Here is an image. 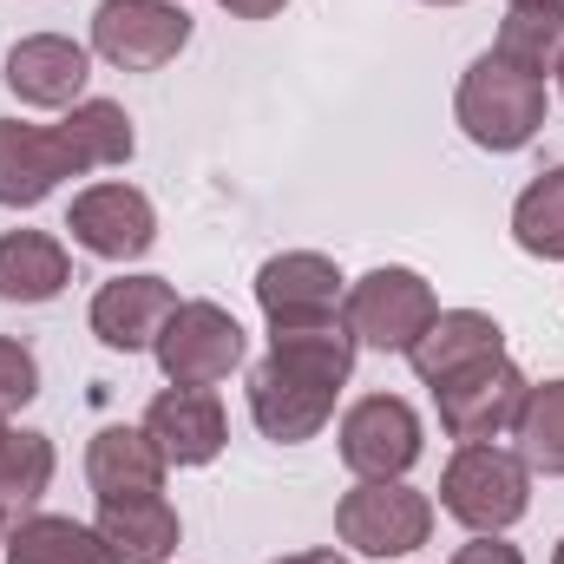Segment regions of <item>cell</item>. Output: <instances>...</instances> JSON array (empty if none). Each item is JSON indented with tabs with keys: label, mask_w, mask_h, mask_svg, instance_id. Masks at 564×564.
Segmentation results:
<instances>
[{
	"label": "cell",
	"mask_w": 564,
	"mask_h": 564,
	"mask_svg": "<svg viewBox=\"0 0 564 564\" xmlns=\"http://www.w3.org/2000/svg\"><path fill=\"white\" fill-rule=\"evenodd\" d=\"M558 86H564V59H558Z\"/></svg>",
	"instance_id": "cell-34"
},
{
	"label": "cell",
	"mask_w": 564,
	"mask_h": 564,
	"mask_svg": "<svg viewBox=\"0 0 564 564\" xmlns=\"http://www.w3.org/2000/svg\"><path fill=\"white\" fill-rule=\"evenodd\" d=\"M217 7H224L230 20H270V13L289 7V0H217Z\"/></svg>",
	"instance_id": "cell-28"
},
{
	"label": "cell",
	"mask_w": 564,
	"mask_h": 564,
	"mask_svg": "<svg viewBox=\"0 0 564 564\" xmlns=\"http://www.w3.org/2000/svg\"><path fill=\"white\" fill-rule=\"evenodd\" d=\"M276 564H348V558H341V552H328V545H322V552H289V558H276Z\"/></svg>",
	"instance_id": "cell-29"
},
{
	"label": "cell",
	"mask_w": 564,
	"mask_h": 564,
	"mask_svg": "<svg viewBox=\"0 0 564 564\" xmlns=\"http://www.w3.org/2000/svg\"><path fill=\"white\" fill-rule=\"evenodd\" d=\"M512 7H564V0H512Z\"/></svg>",
	"instance_id": "cell-31"
},
{
	"label": "cell",
	"mask_w": 564,
	"mask_h": 564,
	"mask_svg": "<svg viewBox=\"0 0 564 564\" xmlns=\"http://www.w3.org/2000/svg\"><path fill=\"white\" fill-rule=\"evenodd\" d=\"M86 479L99 499H132V492H164V453L151 446L144 426H99L86 446Z\"/></svg>",
	"instance_id": "cell-17"
},
{
	"label": "cell",
	"mask_w": 564,
	"mask_h": 564,
	"mask_svg": "<svg viewBox=\"0 0 564 564\" xmlns=\"http://www.w3.org/2000/svg\"><path fill=\"white\" fill-rule=\"evenodd\" d=\"M453 564H525V558H519V545H506L499 532H473V545H459Z\"/></svg>",
	"instance_id": "cell-27"
},
{
	"label": "cell",
	"mask_w": 564,
	"mask_h": 564,
	"mask_svg": "<svg viewBox=\"0 0 564 564\" xmlns=\"http://www.w3.org/2000/svg\"><path fill=\"white\" fill-rule=\"evenodd\" d=\"M171 388H217L243 368V322L217 302H177L151 341Z\"/></svg>",
	"instance_id": "cell-5"
},
{
	"label": "cell",
	"mask_w": 564,
	"mask_h": 564,
	"mask_svg": "<svg viewBox=\"0 0 564 564\" xmlns=\"http://www.w3.org/2000/svg\"><path fill=\"white\" fill-rule=\"evenodd\" d=\"M53 486V440L33 426H7L0 433V506L13 512V525L46 499Z\"/></svg>",
	"instance_id": "cell-22"
},
{
	"label": "cell",
	"mask_w": 564,
	"mask_h": 564,
	"mask_svg": "<svg viewBox=\"0 0 564 564\" xmlns=\"http://www.w3.org/2000/svg\"><path fill=\"white\" fill-rule=\"evenodd\" d=\"M453 119L479 151H525L545 132V79L519 73L499 53H479L453 93Z\"/></svg>",
	"instance_id": "cell-2"
},
{
	"label": "cell",
	"mask_w": 564,
	"mask_h": 564,
	"mask_svg": "<svg viewBox=\"0 0 564 564\" xmlns=\"http://www.w3.org/2000/svg\"><path fill=\"white\" fill-rule=\"evenodd\" d=\"M552 564H564V539H558V552H552Z\"/></svg>",
	"instance_id": "cell-32"
},
{
	"label": "cell",
	"mask_w": 564,
	"mask_h": 564,
	"mask_svg": "<svg viewBox=\"0 0 564 564\" xmlns=\"http://www.w3.org/2000/svg\"><path fill=\"white\" fill-rule=\"evenodd\" d=\"M171 308H177V289L164 276H112L93 295V335L106 348H119V355H139V348L158 341Z\"/></svg>",
	"instance_id": "cell-15"
},
{
	"label": "cell",
	"mask_w": 564,
	"mask_h": 564,
	"mask_svg": "<svg viewBox=\"0 0 564 564\" xmlns=\"http://www.w3.org/2000/svg\"><path fill=\"white\" fill-rule=\"evenodd\" d=\"M348 302L341 270L315 250H282L257 270V308L270 328H315V322H335Z\"/></svg>",
	"instance_id": "cell-10"
},
{
	"label": "cell",
	"mask_w": 564,
	"mask_h": 564,
	"mask_svg": "<svg viewBox=\"0 0 564 564\" xmlns=\"http://www.w3.org/2000/svg\"><path fill=\"white\" fill-rule=\"evenodd\" d=\"M440 506L466 525V532H506L525 519L532 506V466L492 440L479 446H459L440 473Z\"/></svg>",
	"instance_id": "cell-3"
},
{
	"label": "cell",
	"mask_w": 564,
	"mask_h": 564,
	"mask_svg": "<svg viewBox=\"0 0 564 564\" xmlns=\"http://www.w3.org/2000/svg\"><path fill=\"white\" fill-rule=\"evenodd\" d=\"M421 459V414L401 394H368L341 414V466L355 479H408Z\"/></svg>",
	"instance_id": "cell-9"
},
{
	"label": "cell",
	"mask_w": 564,
	"mask_h": 564,
	"mask_svg": "<svg viewBox=\"0 0 564 564\" xmlns=\"http://www.w3.org/2000/svg\"><path fill=\"white\" fill-rule=\"evenodd\" d=\"M191 46V13L177 0H99L93 53L119 73H158Z\"/></svg>",
	"instance_id": "cell-7"
},
{
	"label": "cell",
	"mask_w": 564,
	"mask_h": 564,
	"mask_svg": "<svg viewBox=\"0 0 564 564\" xmlns=\"http://www.w3.org/2000/svg\"><path fill=\"white\" fill-rule=\"evenodd\" d=\"M355 335L348 322L315 328H270V355L250 368V421L276 446H302L335 421V394L355 375Z\"/></svg>",
	"instance_id": "cell-1"
},
{
	"label": "cell",
	"mask_w": 564,
	"mask_h": 564,
	"mask_svg": "<svg viewBox=\"0 0 564 564\" xmlns=\"http://www.w3.org/2000/svg\"><path fill=\"white\" fill-rule=\"evenodd\" d=\"M0 433H7V414H0Z\"/></svg>",
	"instance_id": "cell-35"
},
{
	"label": "cell",
	"mask_w": 564,
	"mask_h": 564,
	"mask_svg": "<svg viewBox=\"0 0 564 564\" xmlns=\"http://www.w3.org/2000/svg\"><path fill=\"white\" fill-rule=\"evenodd\" d=\"M492 355H506V328L486 308H440L426 322V335L408 348V361H414V375L426 388L459 375V368H473V361H492Z\"/></svg>",
	"instance_id": "cell-16"
},
{
	"label": "cell",
	"mask_w": 564,
	"mask_h": 564,
	"mask_svg": "<svg viewBox=\"0 0 564 564\" xmlns=\"http://www.w3.org/2000/svg\"><path fill=\"white\" fill-rule=\"evenodd\" d=\"M59 144L73 151V164L79 171H112V164H126L139 139H132V119H126V106L119 99H79L59 126Z\"/></svg>",
	"instance_id": "cell-21"
},
{
	"label": "cell",
	"mask_w": 564,
	"mask_h": 564,
	"mask_svg": "<svg viewBox=\"0 0 564 564\" xmlns=\"http://www.w3.org/2000/svg\"><path fill=\"white\" fill-rule=\"evenodd\" d=\"M519 459L545 479H564V381H545V388H525V408H519Z\"/></svg>",
	"instance_id": "cell-25"
},
{
	"label": "cell",
	"mask_w": 564,
	"mask_h": 564,
	"mask_svg": "<svg viewBox=\"0 0 564 564\" xmlns=\"http://www.w3.org/2000/svg\"><path fill=\"white\" fill-rule=\"evenodd\" d=\"M433 315H440V302H433L426 276L421 270H401V263L368 270V276L348 289V302H341L348 335H355L361 348H381V355H408L426 335Z\"/></svg>",
	"instance_id": "cell-6"
},
{
	"label": "cell",
	"mask_w": 564,
	"mask_h": 564,
	"mask_svg": "<svg viewBox=\"0 0 564 564\" xmlns=\"http://www.w3.org/2000/svg\"><path fill=\"white\" fill-rule=\"evenodd\" d=\"M426 7H459V0H426Z\"/></svg>",
	"instance_id": "cell-33"
},
{
	"label": "cell",
	"mask_w": 564,
	"mask_h": 564,
	"mask_svg": "<svg viewBox=\"0 0 564 564\" xmlns=\"http://www.w3.org/2000/svg\"><path fill=\"white\" fill-rule=\"evenodd\" d=\"M33 394H40V361H33V348L0 335V414H20Z\"/></svg>",
	"instance_id": "cell-26"
},
{
	"label": "cell",
	"mask_w": 564,
	"mask_h": 564,
	"mask_svg": "<svg viewBox=\"0 0 564 564\" xmlns=\"http://www.w3.org/2000/svg\"><path fill=\"white\" fill-rule=\"evenodd\" d=\"M512 243L525 257H545V263H564V164L539 171L519 204H512Z\"/></svg>",
	"instance_id": "cell-24"
},
{
	"label": "cell",
	"mask_w": 564,
	"mask_h": 564,
	"mask_svg": "<svg viewBox=\"0 0 564 564\" xmlns=\"http://www.w3.org/2000/svg\"><path fill=\"white\" fill-rule=\"evenodd\" d=\"M492 53L512 59L519 73H532V79L558 73V59H564V7H512V13L499 20Z\"/></svg>",
	"instance_id": "cell-23"
},
{
	"label": "cell",
	"mask_w": 564,
	"mask_h": 564,
	"mask_svg": "<svg viewBox=\"0 0 564 564\" xmlns=\"http://www.w3.org/2000/svg\"><path fill=\"white\" fill-rule=\"evenodd\" d=\"M0 79H7V93H13L20 106H40V112H59V106H66V112H73L79 93H86V79H93V59H86V46L66 40V33H26V40L7 46Z\"/></svg>",
	"instance_id": "cell-12"
},
{
	"label": "cell",
	"mask_w": 564,
	"mask_h": 564,
	"mask_svg": "<svg viewBox=\"0 0 564 564\" xmlns=\"http://www.w3.org/2000/svg\"><path fill=\"white\" fill-rule=\"evenodd\" d=\"M0 564H119V552L99 539V525L59 519V512H26L7 532Z\"/></svg>",
	"instance_id": "cell-20"
},
{
	"label": "cell",
	"mask_w": 564,
	"mask_h": 564,
	"mask_svg": "<svg viewBox=\"0 0 564 564\" xmlns=\"http://www.w3.org/2000/svg\"><path fill=\"white\" fill-rule=\"evenodd\" d=\"M525 388H532V381H525L506 355H492V361H473V368L433 381V408H440V426H446L459 446H479V440H499L506 426L519 421Z\"/></svg>",
	"instance_id": "cell-8"
},
{
	"label": "cell",
	"mask_w": 564,
	"mask_h": 564,
	"mask_svg": "<svg viewBox=\"0 0 564 564\" xmlns=\"http://www.w3.org/2000/svg\"><path fill=\"white\" fill-rule=\"evenodd\" d=\"M66 177H79V164H73V151L59 144L53 126L0 119V204H7V210L46 204Z\"/></svg>",
	"instance_id": "cell-14"
},
{
	"label": "cell",
	"mask_w": 564,
	"mask_h": 564,
	"mask_svg": "<svg viewBox=\"0 0 564 564\" xmlns=\"http://www.w3.org/2000/svg\"><path fill=\"white\" fill-rule=\"evenodd\" d=\"M335 539L361 558H408L433 539V499L408 479H361L335 506Z\"/></svg>",
	"instance_id": "cell-4"
},
{
	"label": "cell",
	"mask_w": 564,
	"mask_h": 564,
	"mask_svg": "<svg viewBox=\"0 0 564 564\" xmlns=\"http://www.w3.org/2000/svg\"><path fill=\"white\" fill-rule=\"evenodd\" d=\"M66 230H73L79 250H93L106 263H132L158 243V210H151V197L139 184H93V191L73 197Z\"/></svg>",
	"instance_id": "cell-11"
},
{
	"label": "cell",
	"mask_w": 564,
	"mask_h": 564,
	"mask_svg": "<svg viewBox=\"0 0 564 564\" xmlns=\"http://www.w3.org/2000/svg\"><path fill=\"white\" fill-rule=\"evenodd\" d=\"M177 512L164 492H132V499H99V539L126 564H164L177 552Z\"/></svg>",
	"instance_id": "cell-18"
},
{
	"label": "cell",
	"mask_w": 564,
	"mask_h": 564,
	"mask_svg": "<svg viewBox=\"0 0 564 564\" xmlns=\"http://www.w3.org/2000/svg\"><path fill=\"white\" fill-rule=\"evenodd\" d=\"M7 532H13V512L0 506V552H7Z\"/></svg>",
	"instance_id": "cell-30"
},
{
	"label": "cell",
	"mask_w": 564,
	"mask_h": 564,
	"mask_svg": "<svg viewBox=\"0 0 564 564\" xmlns=\"http://www.w3.org/2000/svg\"><path fill=\"white\" fill-rule=\"evenodd\" d=\"M66 282H73V257L59 237H46V230H7L0 237V302L33 308V302H53Z\"/></svg>",
	"instance_id": "cell-19"
},
{
	"label": "cell",
	"mask_w": 564,
	"mask_h": 564,
	"mask_svg": "<svg viewBox=\"0 0 564 564\" xmlns=\"http://www.w3.org/2000/svg\"><path fill=\"white\" fill-rule=\"evenodd\" d=\"M144 433L164 453V466H210L230 440V421L210 388H164L144 408Z\"/></svg>",
	"instance_id": "cell-13"
}]
</instances>
